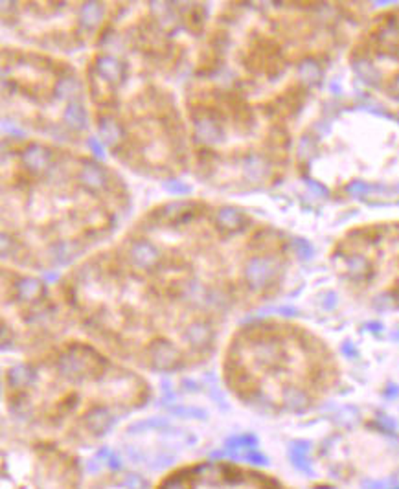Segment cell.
I'll list each match as a JSON object with an SVG mask.
<instances>
[{"label":"cell","instance_id":"cell-1","mask_svg":"<svg viewBox=\"0 0 399 489\" xmlns=\"http://www.w3.org/2000/svg\"><path fill=\"white\" fill-rule=\"evenodd\" d=\"M214 315L274 298L295 265L291 236L241 206L183 195L151 205L113 239Z\"/></svg>","mask_w":399,"mask_h":489},{"label":"cell","instance_id":"cell-2","mask_svg":"<svg viewBox=\"0 0 399 489\" xmlns=\"http://www.w3.org/2000/svg\"><path fill=\"white\" fill-rule=\"evenodd\" d=\"M2 261L32 272L72 267L111 243L131 210L123 175L78 145L2 138Z\"/></svg>","mask_w":399,"mask_h":489},{"label":"cell","instance_id":"cell-3","mask_svg":"<svg viewBox=\"0 0 399 489\" xmlns=\"http://www.w3.org/2000/svg\"><path fill=\"white\" fill-rule=\"evenodd\" d=\"M367 2H223L188 78H217L254 94L319 89L370 13Z\"/></svg>","mask_w":399,"mask_h":489},{"label":"cell","instance_id":"cell-4","mask_svg":"<svg viewBox=\"0 0 399 489\" xmlns=\"http://www.w3.org/2000/svg\"><path fill=\"white\" fill-rule=\"evenodd\" d=\"M57 291L90 335L155 372L210 355L216 315L195 309L107 243L66 269Z\"/></svg>","mask_w":399,"mask_h":489},{"label":"cell","instance_id":"cell-5","mask_svg":"<svg viewBox=\"0 0 399 489\" xmlns=\"http://www.w3.org/2000/svg\"><path fill=\"white\" fill-rule=\"evenodd\" d=\"M317 89L252 94L217 78H188L183 107L192 175L228 195L282 184L295 164V127Z\"/></svg>","mask_w":399,"mask_h":489},{"label":"cell","instance_id":"cell-6","mask_svg":"<svg viewBox=\"0 0 399 489\" xmlns=\"http://www.w3.org/2000/svg\"><path fill=\"white\" fill-rule=\"evenodd\" d=\"M81 66L92 129L120 168L164 182L192 171L188 121L171 78L105 33Z\"/></svg>","mask_w":399,"mask_h":489},{"label":"cell","instance_id":"cell-7","mask_svg":"<svg viewBox=\"0 0 399 489\" xmlns=\"http://www.w3.org/2000/svg\"><path fill=\"white\" fill-rule=\"evenodd\" d=\"M228 387L250 406L302 412L337 385L328 346L304 327L252 320L231 340L225 357Z\"/></svg>","mask_w":399,"mask_h":489},{"label":"cell","instance_id":"cell-8","mask_svg":"<svg viewBox=\"0 0 399 489\" xmlns=\"http://www.w3.org/2000/svg\"><path fill=\"white\" fill-rule=\"evenodd\" d=\"M2 114L28 136L81 145L92 136L83 66L17 42H4Z\"/></svg>","mask_w":399,"mask_h":489},{"label":"cell","instance_id":"cell-9","mask_svg":"<svg viewBox=\"0 0 399 489\" xmlns=\"http://www.w3.org/2000/svg\"><path fill=\"white\" fill-rule=\"evenodd\" d=\"M329 267L340 284L376 309H399V219L352 224L333 239Z\"/></svg>","mask_w":399,"mask_h":489},{"label":"cell","instance_id":"cell-10","mask_svg":"<svg viewBox=\"0 0 399 489\" xmlns=\"http://www.w3.org/2000/svg\"><path fill=\"white\" fill-rule=\"evenodd\" d=\"M123 2H2V26L24 47L68 56L98 44Z\"/></svg>","mask_w":399,"mask_h":489},{"label":"cell","instance_id":"cell-11","mask_svg":"<svg viewBox=\"0 0 399 489\" xmlns=\"http://www.w3.org/2000/svg\"><path fill=\"white\" fill-rule=\"evenodd\" d=\"M344 57L364 89L399 105V4L370 11Z\"/></svg>","mask_w":399,"mask_h":489},{"label":"cell","instance_id":"cell-12","mask_svg":"<svg viewBox=\"0 0 399 489\" xmlns=\"http://www.w3.org/2000/svg\"><path fill=\"white\" fill-rule=\"evenodd\" d=\"M258 440L250 436V434H245V436H235L226 442V451H238V449H250L252 451L256 447Z\"/></svg>","mask_w":399,"mask_h":489},{"label":"cell","instance_id":"cell-13","mask_svg":"<svg viewBox=\"0 0 399 489\" xmlns=\"http://www.w3.org/2000/svg\"><path fill=\"white\" fill-rule=\"evenodd\" d=\"M289 454H291V461L296 469L304 471V473H311V464L307 460V454H298V452H289Z\"/></svg>","mask_w":399,"mask_h":489},{"label":"cell","instance_id":"cell-14","mask_svg":"<svg viewBox=\"0 0 399 489\" xmlns=\"http://www.w3.org/2000/svg\"><path fill=\"white\" fill-rule=\"evenodd\" d=\"M123 488L125 489H147L146 480L138 475L123 476Z\"/></svg>","mask_w":399,"mask_h":489},{"label":"cell","instance_id":"cell-15","mask_svg":"<svg viewBox=\"0 0 399 489\" xmlns=\"http://www.w3.org/2000/svg\"><path fill=\"white\" fill-rule=\"evenodd\" d=\"M245 460L247 461H252V464H267V458L263 457V454H259V452L256 451H249L247 454H245Z\"/></svg>","mask_w":399,"mask_h":489},{"label":"cell","instance_id":"cell-16","mask_svg":"<svg viewBox=\"0 0 399 489\" xmlns=\"http://www.w3.org/2000/svg\"><path fill=\"white\" fill-rule=\"evenodd\" d=\"M162 489H188V485L184 484V480L171 478V480H168L164 485H162Z\"/></svg>","mask_w":399,"mask_h":489},{"label":"cell","instance_id":"cell-17","mask_svg":"<svg viewBox=\"0 0 399 489\" xmlns=\"http://www.w3.org/2000/svg\"><path fill=\"white\" fill-rule=\"evenodd\" d=\"M107 464H109V467H113V469H120V467H122V461H120V458H118L116 454H113V452H111V457H109Z\"/></svg>","mask_w":399,"mask_h":489},{"label":"cell","instance_id":"cell-18","mask_svg":"<svg viewBox=\"0 0 399 489\" xmlns=\"http://www.w3.org/2000/svg\"><path fill=\"white\" fill-rule=\"evenodd\" d=\"M395 489H399V488H395Z\"/></svg>","mask_w":399,"mask_h":489}]
</instances>
